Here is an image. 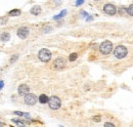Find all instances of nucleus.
<instances>
[{
    "label": "nucleus",
    "instance_id": "b1692460",
    "mask_svg": "<svg viewBox=\"0 0 133 127\" xmlns=\"http://www.w3.org/2000/svg\"><path fill=\"white\" fill-rule=\"evenodd\" d=\"M93 121L99 122V121H100V117H98V116H96V117H93Z\"/></svg>",
    "mask_w": 133,
    "mask_h": 127
},
{
    "label": "nucleus",
    "instance_id": "a211bd4d",
    "mask_svg": "<svg viewBox=\"0 0 133 127\" xmlns=\"http://www.w3.org/2000/svg\"><path fill=\"white\" fill-rule=\"evenodd\" d=\"M127 14L130 16H133V4H131V5L127 8Z\"/></svg>",
    "mask_w": 133,
    "mask_h": 127
},
{
    "label": "nucleus",
    "instance_id": "2eb2a0df",
    "mask_svg": "<svg viewBox=\"0 0 133 127\" xmlns=\"http://www.w3.org/2000/svg\"><path fill=\"white\" fill-rule=\"evenodd\" d=\"M66 10L65 9V10L61 11V12H59V15L53 16V18H54V20H59V18H62V17H64V16H66Z\"/></svg>",
    "mask_w": 133,
    "mask_h": 127
},
{
    "label": "nucleus",
    "instance_id": "aec40b11",
    "mask_svg": "<svg viewBox=\"0 0 133 127\" xmlns=\"http://www.w3.org/2000/svg\"><path fill=\"white\" fill-rule=\"evenodd\" d=\"M6 23H7V17L2 16V17H1V25H4V24H6Z\"/></svg>",
    "mask_w": 133,
    "mask_h": 127
},
{
    "label": "nucleus",
    "instance_id": "dca6fc26",
    "mask_svg": "<svg viewBox=\"0 0 133 127\" xmlns=\"http://www.w3.org/2000/svg\"><path fill=\"white\" fill-rule=\"evenodd\" d=\"M77 58H78V54H77L76 52H73L72 54H70L69 60H70V62H74V61H76V60H77Z\"/></svg>",
    "mask_w": 133,
    "mask_h": 127
},
{
    "label": "nucleus",
    "instance_id": "cd10ccee",
    "mask_svg": "<svg viewBox=\"0 0 133 127\" xmlns=\"http://www.w3.org/2000/svg\"><path fill=\"white\" fill-rule=\"evenodd\" d=\"M94 1H99V0H94Z\"/></svg>",
    "mask_w": 133,
    "mask_h": 127
},
{
    "label": "nucleus",
    "instance_id": "7ed1b4c3",
    "mask_svg": "<svg viewBox=\"0 0 133 127\" xmlns=\"http://www.w3.org/2000/svg\"><path fill=\"white\" fill-rule=\"evenodd\" d=\"M38 56H39V60H40L41 62L47 63V62H49L50 60H51V56H52V55H51V52H50L48 49L42 48V49L39 51Z\"/></svg>",
    "mask_w": 133,
    "mask_h": 127
},
{
    "label": "nucleus",
    "instance_id": "f257e3e1",
    "mask_svg": "<svg viewBox=\"0 0 133 127\" xmlns=\"http://www.w3.org/2000/svg\"><path fill=\"white\" fill-rule=\"evenodd\" d=\"M112 50H113V44H112V42L109 41V40L103 41V42L99 45L100 53L103 54V55H108V54H110V53L112 52Z\"/></svg>",
    "mask_w": 133,
    "mask_h": 127
},
{
    "label": "nucleus",
    "instance_id": "f3484780",
    "mask_svg": "<svg viewBox=\"0 0 133 127\" xmlns=\"http://www.w3.org/2000/svg\"><path fill=\"white\" fill-rule=\"evenodd\" d=\"M42 30H43V33H49L52 30V27L51 26H45V27L42 28Z\"/></svg>",
    "mask_w": 133,
    "mask_h": 127
},
{
    "label": "nucleus",
    "instance_id": "4be33fe9",
    "mask_svg": "<svg viewBox=\"0 0 133 127\" xmlns=\"http://www.w3.org/2000/svg\"><path fill=\"white\" fill-rule=\"evenodd\" d=\"M83 2H84V0H76V5L79 6V5H81Z\"/></svg>",
    "mask_w": 133,
    "mask_h": 127
},
{
    "label": "nucleus",
    "instance_id": "6ab92c4d",
    "mask_svg": "<svg viewBox=\"0 0 133 127\" xmlns=\"http://www.w3.org/2000/svg\"><path fill=\"white\" fill-rule=\"evenodd\" d=\"M17 59H18V54H16L15 56H12V58L10 59V63H15V62L17 61Z\"/></svg>",
    "mask_w": 133,
    "mask_h": 127
},
{
    "label": "nucleus",
    "instance_id": "ddd939ff",
    "mask_svg": "<svg viewBox=\"0 0 133 127\" xmlns=\"http://www.w3.org/2000/svg\"><path fill=\"white\" fill-rule=\"evenodd\" d=\"M21 15V10L19 9H12L8 12V16H17Z\"/></svg>",
    "mask_w": 133,
    "mask_h": 127
},
{
    "label": "nucleus",
    "instance_id": "a878e982",
    "mask_svg": "<svg viewBox=\"0 0 133 127\" xmlns=\"http://www.w3.org/2000/svg\"><path fill=\"white\" fill-rule=\"evenodd\" d=\"M4 87V82H3V80H1V82H0V88L2 89Z\"/></svg>",
    "mask_w": 133,
    "mask_h": 127
},
{
    "label": "nucleus",
    "instance_id": "9b49d317",
    "mask_svg": "<svg viewBox=\"0 0 133 127\" xmlns=\"http://www.w3.org/2000/svg\"><path fill=\"white\" fill-rule=\"evenodd\" d=\"M10 39V34L8 32H4L1 34V41L2 42H7Z\"/></svg>",
    "mask_w": 133,
    "mask_h": 127
},
{
    "label": "nucleus",
    "instance_id": "9d476101",
    "mask_svg": "<svg viewBox=\"0 0 133 127\" xmlns=\"http://www.w3.org/2000/svg\"><path fill=\"white\" fill-rule=\"evenodd\" d=\"M41 11H42V9H41V7H40L39 5H34L33 7L31 8V10H30V12H31L33 16H38V15H40Z\"/></svg>",
    "mask_w": 133,
    "mask_h": 127
},
{
    "label": "nucleus",
    "instance_id": "423d86ee",
    "mask_svg": "<svg viewBox=\"0 0 133 127\" xmlns=\"http://www.w3.org/2000/svg\"><path fill=\"white\" fill-rule=\"evenodd\" d=\"M117 8L114 4H111V3H107L104 6H103V12L108 16H114L116 14Z\"/></svg>",
    "mask_w": 133,
    "mask_h": 127
},
{
    "label": "nucleus",
    "instance_id": "f8f14e48",
    "mask_svg": "<svg viewBox=\"0 0 133 127\" xmlns=\"http://www.w3.org/2000/svg\"><path fill=\"white\" fill-rule=\"evenodd\" d=\"M38 99H39V103H40V104H46V103H48V100H49L48 96H47L46 94H41V95H39Z\"/></svg>",
    "mask_w": 133,
    "mask_h": 127
},
{
    "label": "nucleus",
    "instance_id": "393cba45",
    "mask_svg": "<svg viewBox=\"0 0 133 127\" xmlns=\"http://www.w3.org/2000/svg\"><path fill=\"white\" fill-rule=\"evenodd\" d=\"M92 18H93V17H92L91 16H86V21H87V22H90V21H92Z\"/></svg>",
    "mask_w": 133,
    "mask_h": 127
},
{
    "label": "nucleus",
    "instance_id": "6e6552de",
    "mask_svg": "<svg viewBox=\"0 0 133 127\" xmlns=\"http://www.w3.org/2000/svg\"><path fill=\"white\" fill-rule=\"evenodd\" d=\"M17 34L21 39H26L29 35V29L27 27H21V28H18Z\"/></svg>",
    "mask_w": 133,
    "mask_h": 127
},
{
    "label": "nucleus",
    "instance_id": "412c9836",
    "mask_svg": "<svg viewBox=\"0 0 133 127\" xmlns=\"http://www.w3.org/2000/svg\"><path fill=\"white\" fill-rule=\"evenodd\" d=\"M85 16H88V14L84 10H81V17H85Z\"/></svg>",
    "mask_w": 133,
    "mask_h": 127
},
{
    "label": "nucleus",
    "instance_id": "20e7f679",
    "mask_svg": "<svg viewBox=\"0 0 133 127\" xmlns=\"http://www.w3.org/2000/svg\"><path fill=\"white\" fill-rule=\"evenodd\" d=\"M61 105H62V101L59 99V97L55 96V95H52L49 97V100H48V106L51 110H57L61 108Z\"/></svg>",
    "mask_w": 133,
    "mask_h": 127
},
{
    "label": "nucleus",
    "instance_id": "39448f33",
    "mask_svg": "<svg viewBox=\"0 0 133 127\" xmlns=\"http://www.w3.org/2000/svg\"><path fill=\"white\" fill-rule=\"evenodd\" d=\"M24 100H25V104H27L28 106H34L37 103V100H39V99L37 98V96L34 93H30L29 92L27 95H25Z\"/></svg>",
    "mask_w": 133,
    "mask_h": 127
},
{
    "label": "nucleus",
    "instance_id": "0eeeda50",
    "mask_svg": "<svg viewBox=\"0 0 133 127\" xmlns=\"http://www.w3.org/2000/svg\"><path fill=\"white\" fill-rule=\"evenodd\" d=\"M53 67L56 70H63L66 67V60L64 58H57V59H55L54 60V63H53Z\"/></svg>",
    "mask_w": 133,
    "mask_h": 127
},
{
    "label": "nucleus",
    "instance_id": "5701e85b",
    "mask_svg": "<svg viewBox=\"0 0 133 127\" xmlns=\"http://www.w3.org/2000/svg\"><path fill=\"white\" fill-rule=\"evenodd\" d=\"M16 115H18V116H25V114L24 113H22V112H18V111H16V112H14Z\"/></svg>",
    "mask_w": 133,
    "mask_h": 127
},
{
    "label": "nucleus",
    "instance_id": "4468645a",
    "mask_svg": "<svg viewBox=\"0 0 133 127\" xmlns=\"http://www.w3.org/2000/svg\"><path fill=\"white\" fill-rule=\"evenodd\" d=\"M12 122L16 123L17 126H25V125H26L23 120H19V119H17V118H14V119H12Z\"/></svg>",
    "mask_w": 133,
    "mask_h": 127
},
{
    "label": "nucleus",
    "instance_id": "1a4fd4ad",
    "mask_svg": "<svg viewBox=\"0 0 133 127\" xmlns=\"http://www.w3.org/2000/svg\"><path fill=\"white\" fill-rule=\"evenodd\" d=\"M17 92H18L19 95H24L25 96V95H27L30 92V88H29V86L27 84H21L18 86V88H17Z\"/></svg>",
    "mask_w": 133,
    "mask_h": 127
},
{
    "label": "nucleus",
    "instance_id": "f03ea898",
    "mask_svg": "<svg viewBox=\"0 0 133 127\" xmlns=\"http://www.w3.org/2000/svg\"><path fill=\"white\" fill-rule=\"evenodd\" d=\"M127 53H128V50H127L126 46H124V45H119L114 50V55L119 60L124 59L127 55Z\"/></svg>",
    "mask_w": 133,
    "mask_h": 127
},
{
    "label": "nucleus",
    "instance_id": "bb28decb",
    "mask_svg": "<svg viewBox=\"0 0 133 127\" xmlns=\"http://www.w3.org/2000/svg\"><path fill=\"white\" fill-rule=\"evenodd\" d=\"M104 126H114V124L113 123H105Z\"/></svg>",
    "mask_w": 133,
    "mask_h": 127
}]
</instances>
